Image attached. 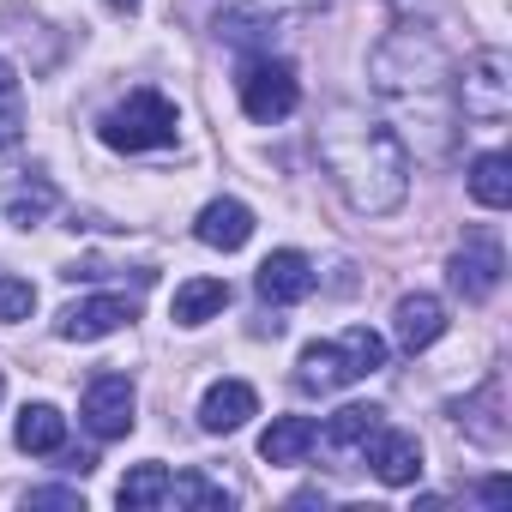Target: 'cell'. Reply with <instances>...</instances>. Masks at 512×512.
Here are the masks:
<instances>
[{
	"label": "cell",
	"instance_id": "obj_1",
	"mask_svg": "<svg viewBox=\"0 0 512 512\" xmlns=\"http://www.w3.org/2000/svg\"><path fill=\"white\" fill-rule=\"evenodd\" d=\"M368 79H374V97L404 121V145L416 139L422 157H446L452 151V121H458V67L446 55V43L434 31H416V25H398L374 55H368Z\"/></svg>",
	"mask_w": 512,
	"mask_h": 512
},
{
	"label": "cell",
	"instance_id": "obj_2",
	"mask_svg": "<svg viewBox=\"0 0 512 512\" xmlns=\"http://www.w3.org/2000/svg\"><path fill=\"white\" fill-rule=\"evenodd\" d=\"M320 163H326V181L344 193L350 211L362 217H392L404 199H410V145L362 115V109H332L320 121Z\"/></svg>",
	"mask_w": 512,
	"mask_h": 512
},
{
	"label": "cell",
	"instance_id": "obj_3",
	"mask_svg": "<svg viewBox=\"0 0 512 512\" xmlns=\"http://www.w3.org/2000/svg\"><path fill=\"white\" fill-rule=\"evenodd\" d=\"M380 368H386V338L368 332V326H350L344 338H326V344L302 350L296 386L302 392H338V386H356V380H368Z\"/></svg>",
	"mask_w": 512,
	"mask_h": 512
},
{
	"label": "cell",
	"instance_id": "obj_4",
	"mask_svg": "<svg viewBox=\"0 0 512 512\" xmlns=\"http://www.w3.org/2000/svg\"><path fill=\"white\" fill-rule=\"evenodd\" d=\"M175 127H181V115H175L169 97L133 91L127 103H115V109L103 115L97 133H103L109 151H163V145H175Z\"/></svg>",
	"mask_w": 512,
	"mask_h": 512
},
{
	"label": "cell",
	"instance_id": "obj_5",
	"mask_svg": "<svg viewBox=\"0 0 512 512\" xmlns=\"http://www.w3.org/2000/svg\"><path fill=\"white\" fill-rule=\"evenodd\" d=\"M464 121L476 127H506L512 115V55L506 49H476L464 61V79H452Z\"/></svg>",
	"mask_w": 512,
	"mask_h": 512
},
{
	"label": "cell",
	"instance_id": "obj_6",
	"mask_svg": "<svg viewBox=\"0 0 512 512\" xmlns=\"http://www.w3.org/2000/svg\"><path fill=\"white\" fill-rule=\"evenodd\" d=\"M235 91H241L247 121H260V127H272V121L296 115V103H302V79H296V67H290V61H278V55H253V61L241 67Z\"/></svg>",
	"mask_w": 512,
	"mask_h": 512
},
{
	"label": "cell",
	"instance_id": "obj_7",
	"mask_svg": "<svg viewBox=\"0 0 512 512\" xmlns=\"http://www.w3.org/2000/svg\"><path fill=\"white\" fill-rule=\"evenodd\" d=\"M500 272H506V253H500V241L488 229H470L464 247L452 253V266H446V278H452V290L464 302H488L500 290Z\"/></svg>",
	"mask_w": 512,
	"mask_h": 512
},
{
	"label": "cell",
	"instance_id": "obj_8",
	"mask_svg": "<svg viewBox=\"0 0 512 512\" xmlns=\"http://www.w3.org/2000/svg\"><path fill=\"white\" fill-rule=\"evenodd\" d=\"M133 380L127 374H97L91 386H85V404H79V416H85V428H91V440H127L133 434Z\"/></svg>",
	"mask_w": 512,
	"mask_h": 512
},
{
	"label": "cell",
	"instance_id": "obj_9",
	"mask_svg": "<svg viewBox=\"0 0 512 512\" xmlns=\"http://www.w3.org/2000/svg\"><path fill=\"white\" fill-rule=\"evenodd\" d=\"M253 290H260V302H272V308L308 302V296H314V266H308V253H296V247L266 253V266H260V278H253Z\"/></svg>",
	"mask_w": 512,
	"mask_h": 512
},
{
	"label": "cell",
	"instance_id": "obj_10",
	"mask_svg": "<svg viewBox=\"0 0 512 512\" xmlns=\"http://www.w3.org/2000/svg\"><path fill=\"white\" fill-rule=\"evenodd\" d=\"M139 308L127 302V296H85V302H73L61 320H55V332L67 338V344H97V338H109L115 326H127Z\"/></svg>",
	"mask_w": 512,
	"mask_h": 512
},
{
	"label": "cell",
	"instance_id": "obj_11",
	"mask_svg": "<svg viewBox=\"0 0 512 512\" xmlns=\"http://www.w3.org/2000/svg\"><path fill=\"white\" fill-rule=\"evenodd\" d=\"M362 452H368V464H374V476H380L386 488H410V482L422 476V446H416V434H404V428H380Z\"/></svg>",
	"mask_w": 512,
	"mask_h": 512
},
{
	"label": "cell",
	"instance_id": "obj_12",
	"mask_svg": "<svg viewBox=\"0 0 512 512\" xmlns=\"http://www.w3.org/2000/svg\"><path fill=\"white\" fill-rule=\"evenodd\" d=\"M253 410H260V392H253L247 380H217V386L199 398V428H205V434H235Z\"/></svg>",
	"mask_w": 512,
	"mask_h": 512
},
{
	"label": "cell",
	"instance_id": "obj_13",
	"mask_svg": "<svg viewBox=\"0 0 512 512\" xmlns=\"http://www.w3.org/2000/svg\"><path fill=\"white\" fill-rule=\"evenodd\" d=\"M446 332V308L434 302V296H398V308H392V338H398V350H428L434 338Z\"/></svg>",
	"mask_w": 512,
	"mask_h": 512
},
{
	"label": "cell",
	"instance_id": "obj_14",
	"mask_svg": "<svg viewBox=\"0 0 512 512\" xmlns=\"http://www.w3.org/2000/svg\"><path fill=\"white\" fill-rule=\"evenodd\" d=\"M193 235H199L205 247H223V253H235V247H247V235H253V211H247L241 199H211V205L199 211Z\"/></svg>",
	"mask_w": 512,
	"mask_h": 512
},
{
	"label": "cell",
	"instance_id": "obj_15",
	"mask_svg": "<svg viewBox=\"0 0 512 512\" xmlns=\"http://www.w3.org/2000/svg\"><path fill=\"white\" fill-rule=\"evenodd\" d=\"M500 404H506V380L494 374V380H482V392H476V398H464L452 416H458V428H464L470 440H482V446H500V440H506Z\"/></svg>",
	"mask_w": 512,
	"mask_h": 512
},
{
	"label": "cell",
	"instance_id": "obj_16",
	"mask_svg": "<svg viewBox=\"0 0 512 512\" xmlns=\"http://www.w3.org/2000/svg\"><path fill=\"white\" fill-rule=\"evenodd\" d=\"M380 428H386V410L380 404H344L338 416H326V428L314 440H326L332 452H362Z\"/></svg>",
	"mask_w": 512,
	"mask_h": 512
},
{
	"label": "cell",
	"instance_id": "obj_17",
	"mask_svg": "<svg viewBox=\"0 0 512 512\" xmlns=\"http://www.w3.org/2000/svg\"><path fill=\"white\" fill-rule=\"evenodd\" d=\"M13 440H19V452H61L67 446V416L55 410V404H25L19 410V422H13Z\"/></svg>",
	"mask_w": 512,
	"mask_h": 512
},
{
	"label": "cell",
	"instance_id": "obj_18",
	"mask_svg": "<svg viewBox=\"0 0 512 512\" xmlns=\"http://www.w3.org/2000/svg\"><path fill=\"white\" fill-rule=\"evenodd\" d=\"M314 434H320L314 416H278V422L260 434V458H266V464H302L308 446H314Z\"/></svg>",
	"mask_w": 512,
	"mask_h": 512
},
{
	"label": "cell",
	"instance_id": "obj_19",
	"mask_svg": "<svg viewBox=\"0 0 512 512\" xmlns=\"http://www.w3.org/2000/svg\"><path fill=\"white\" fill-rule=\"evenodd\" d=\"M223 308H229V284H223V278H187V284L175 290V302H169L175 326H205V320L223 314Z\"/></svg>",
	"mask_w": 512,
	"mask_h": 512
},
{
	"label": "cell",
	"instance_id": "obj_20",
	"mask_svg": "<svg viewBox=\"0 0 512 512\" xmlns=\"http://www.w3.org/2000/svg\"><path fill=\"white\" fill-rule=\"evenodd\" d=\"M470 199L482 211H506L512 205V163H506V151H482L470 163Z\"/></svg>",
	"mask_w": 512,
	"mask_h": 512
},
{
	"label": "cell",
	"instance_id": "obj_21",
	"mask_svg": "<svg viewBox=\"0 0 512 512\" xmlns=\"http://www.w3.org/2000/svg\"><path fill=\"white\" fill-rule=\"evenodd\" d=\"M163 494H169V470H163V464H139V470H127V476H121V488H115V500H121L127 512L163 506Z\"/></svg>",
	"mask_w": 512,
	"mask_h": 512
},
{
	"label": "cell",
	"instance_id": "obj_22",
	"mask_svg": "<svg viewBox=\"0 0 512 512\" xmlns=\"http://www.w3.org/2000/svg\"><path fill=\"white\" fill-rule=\"evenodd\" d=\"M55 181H43V175H31V181H19L13 187V199H7V217L19 223V229H31V223H43L49 211H55Z\"/></svg>",
	"mask_w": 512,
	"mask_h": 512
},
{
	"label": "cell",
	"instance_id": "obj_23",
	"mask_svg": "<svg viewBox=\"0 0 512 512\" xmlns=\"http://www.w3.org/2000/svg\"><path fill=\"white\" fill-rule=\"evenodd\" d=\"M163 506H211V512H223V506H229V488H217L205 470H181V476L169 482Z\"/></svg>",
	"mask_w": 512,
	"mask_h": 512
},
{
	"label": "cell",
	"instance_id": "obj_24",
	"mask_svg": "<svg viewBox=\"0 0 512 512\" xmlns=\"http://www.w3.org/2000/svg\"><path fill=\"white\" fill-rule=\"evenodd\" d=\"M19 133H25V85L13 61H0V145H19Z\"/></svg>",
	"mask_w": 512,
	"mask_h": 512
},
{
	"label": "cell",
	"instance_id": "obj_25",
	"mask_svg": "<svg viewBox=\"0 0 512 512\" xmlns=\"http://www.w3.org/2000/svg\"><path fill=\"white\" fill-rule=\"evenodd\" d=\"M37 314V290L25 278H0V326H19Z\"/></svg>",
	"mask_w": 512,
	"mask_h": 512
},
{
	"label": "cell",
	"instance_id": "obj_26",
	"mask_svg": "<svg viewBox=\"0 0 512 512\" xmlns=\"http://www.w3.org/2000/svg\"><path fill=\"white\" fill-rule=\"evenodd\" d=\"M217 37H229V43H260V19H253V13H223L217 19Z\"/></svg>",
	"mask_w": 512,
	"mask_h": 512
},
{
	"label": "cell",
	"instance_id": "obj_27",
	"mask_svg": "<svg viewBox=\"0 0 512 512\" xmlns=\"http://www.w3.org/2000/svg\"><path fill=\"white\" fill-rule=\"evenodd\" d=\"M25 506H67V512H79V506H85V494H79V488H31V494H25Z\"/></svg>",
	"mask_w": 512,
	"mask_h": 512
},
{
	"label": "cell",
	"instance_id": "obj_28",
	"mask_svg": "<svg viewBox=\"0 0 512 512\" xmlns=\"http://www.w3.org/2000/svg\"><path fill=\"white\" fill-rule=\"evenodd\" d=\"M506 494H512V488H506V476H494V482H482V500H488V506H506Z\"/></svg>",
	"mask_w": 512,
	"mask_h": 512
},
{
	"label": "cell",
	"instance_id": "obj_29",
	"mask_svg": "<svg viewBox=\"0 0 512 512\" xmlns=\"http://www.w3.org/2000/svg\"><path fill=\"white\" fill-rule=\"evenodd\" d=\"M266 7H284V13H314V7H326V0H266Z\"/></svg>",
	"mask_w": 512,
	"mask_h": 512
},
{
	"label": "cell",
	"instance_id": "obj_30",
	"mask_svg": "<svg viewBox=\"0 0 512 512\" xmlns=\"http://www.w3.org/2000/svg\"><path fill=\"white\" fill-rule=\"evenodd\" d=\"M91 464H97V458H91V452H67V464H61V470H79V476H85V470H91Z\"/></svg>",
	"mask_w": 512,
	"mask_h": 512
},
{
	"label": "cell",
	"instance_id": "obj_31",
	"mask_svg": "<svg viewBox=\"0 0 512 512\" xmlns=\"http://www.w3.org/2000/svg\"><path fill=\"white\" fill-rule=\"evenodd\" d=\"M392 7H398V13H428L434 0H392Z\"/></svg>",
	"mask_w": 512,
	"mask_h": 512
},
{
	"label": "cell",
	"instance_id": "obj_32",
	"mask_svg": "<svg viewBox=\"0 0 512 512\" xmlns=\"http://www.w3.org/2000/svg\"><path fill=\"white\" fill-rule=\"evenodd\" d=\"M109 7H115V13H133V7H139V0H109Z\"/></svg>",
	"mask_w": 512,
	"mask_h": 512
},
{
	"label": "cell",
	"instance_id": "obj_33",
	"mask_svg": "<svg viewBox=\"0 0 512 512\" xmlns=\"http://www.w3.org/2000/svg\"><path fill=\"white\" fill-rule=\"evenodd\" d=\"M0 398H7V374H0Z\"/></svg>",
	"mask_w": 512,
	"mask_h": 512
}]
</instances>
